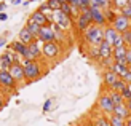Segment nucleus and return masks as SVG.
<instances>
[{"label": "nucleus", "instance_id": "72a5a7b5", "mask_svg": "<svg viewBox=\"0 0 131 126\" xmlns=\"http://www.w3.org/2000/svg\"><path fill=\"white\" fill-rule=\"evenodd\" d=\"M123 40H125V45L129 48V43H131V29L129 30H126V32H123Z\"/></svg>", "mask_w": 131, "mask_h": 126}, {"label": "nucleus", "instance_id": "412c9836", "mask_svg": "<svg viewBox=\"0 0 131 126\" xmlns=\"http://www.w3.org/2000/svg\"><path fill=\"white\" fill-rule=\"evenodd\" d=\"M114 115L123 118V120L129 118V117H131V112H129V109H128L126 102H125V104H120V105H115V109H114Z\"/></svg>", "mask_w": 131, "mask_h": 126}, {"label": "nucleus", "instance_id": "2f4dec72", "mask_svg": "<svg viewBox=\"0 0 131 126\" xmlns=\"http://www.w3.org/2000/svg\"><path fill=\"white\" fill-rule=\"evenodd\" d=\"M128 3H129V0H112V6H114V8H117V10L123 8V6L128 5Z\"/></svg>", "mask_w": 131, "mask_h": 126}, {"label": "nucleus", "instance_id": "423d86ee", "mask_svg": "<svg viewBox=\"0 0 131 126\" xmlns=\"http://www.w3.org/2000/svg\"><path fill=\"white\" fill-rule=\"evenodd\" d=\"M62 53V46L61 43L58 42H48V43H43V48H42V54L45 59H48V61H54L61 56Z\"/></svg>", "mask_w": 131, "mask_h": 126}, {"label": "nucleus", "instance_id": "49530a36", "mask_svg": "<svg viewBox=\"0 0 131 126\" xmlns=\"http://www.w3.org/2000/svg\"><path fill=\"white\" fill-rule=\"evenodd\" d=\"M85 126H94V124H93V121H88V123H85Z\"/></svg>", "mask_w": 131, "mask_h": 126}, {"label": "nucleus", "instance_id": "864d4df0", "mask_svg": "<svg viewBox=\"0 0 131 126\" xmlns=\"http://www.w3.org/2000/svg\"><path fill=\"white\" fill-rule=\"evenodd\" d=\"M110 2H112V0H110Z\"/></svg>", "mask_w": 131, "mask_h": 126}, {"label": "nucleus", "instance_id": "20e7f679", "mask_svg": "<svg viewBox=\"0 0 131 126\" xmlns=\"http://www.w3.org/2000/svg\"><path fill=\"white\" fill-rule=\"evenodd\" d=\"M53 22L58 26L59 29H62L64 32H69L74 27V21L69 15H66L62 10H54L53 11Z\"/></svg>", "mask_w": 131, "mask_h": 126}, {"label": "nucleus", "instance_id": "b1692460", "mask_svg": "<svg viewBox=\"0 0 131 126\" xmlns=\"http://www.w3.org/2000/svg\"><path fill=\"white\" fill-rule=\"evenodd\" d=\"M104 11H106V21H107V26H110V24L115 21V18L118 16V13H117L118 10L114 8V6H109V8L104 10Z\"/></svg>", "mask_w": 131, "mask_h": 126}, {"label": "nucleus", "instance_id": "0eeeda50", "mask_svg": "<svg viewBox=\"0 0 131 126\" xmlns=\"http://www.w3.org/2000/svg\"><path fill=\"white\" fill-rule=\"evenodd\" d=\"M104 40L109 42L114 48H115V46H123V45H125L123 35L118 34L112 26H106V29H104Z\"/></svg>", "mask_w": 131, "mask_h": 126}, {"label": "nucleus", "instance_id": "c85d7f7f", "mask_svg": "<svg viewBox=\"0 0 131 126\" xmlns=\"http://www.w3.org/2000/svg\"><path fill=\"white\" fill-rule=\"evenodd\" d=\"M126 85H128V83H126L125 80H123V78H120V80L117 82V83H115V85H114V86H112L110 89H114V91H118V93H122L123 89L126 88Z\"/></svg>", "mask_w": 131, "mask_h": 126}, {"label": "nucleus", "instance_id": "de8ad7c7", "mask_svg": "<svg viewBox=\"0 0 131 126\" xmlns=\"http://www.w3.org/2000/svg\"><path fill=\"white\" fill-rule=\"evenodd\" d=\"M62 2H64V3H70V2H72V0H62Z\"/></svg>", "mask_w": 131, "mask_h": 126}, {"label": "nucleus", "instance_id": "473e14b6", "mask_svg": "<svg viewBox=\"0 0 131 126\" xmlns=\"http://www.w3.org/2000/svg\"><path fill=\"white\" fill-rule=\"evenodd\" d=\"M61 10L66 13V15H69V16L72 18V13H74V5H70V3H62Z\"/></svg>", "mask_w": 131, "mask_h": 126}, {"label": "nucleus", "instance_id": "c9c22d12", "mask_svg": "<svg viewBox=\"0 0 131 126\" xmlns=\"http://www.w3.org/2000/svg\"><path fill=\"white\" fill-rule=\"evenodd\" d=\"M122 96L125 97V101H128V99H131V91L128 89V85H126V88L122 91Z\"/></svg>", "mask_w": 131, "mask_h": 126}, {"label": "nucleus", "instance_id": "79ce46f5", "mask_svg": "<svg viewBox=\"0 0 131 126\" xmlns=\"http://www.w3.org/2000/svg\"><path fill=\"white\" fill-rule=\"evenodd\" d=\"M5 8H6V3H3V2H2V3H0V13H2Z\"/></svg>", "mask_w": 131, "mask_h": 126}, {"label": "nucleus", "instance_id": "f03ea898", "mask_svg": "<svg viewBox=\"0 0 131 126\" xmlns=\"http://www.w3.org/2000/svg\"><path fill=\"white\" fill-rule=\"evenodd\" d=\"M104 29L106 26H96V24H91L90 27L83 32V38L88 45H94V46H99L104 42Z\"/></svg>", "mask_w": 131, "mask_h": 126}, {"label": "nucleus", "instance_id": "9d476101", "mask_svg": "<svg viewBox=\"0 0 131 126\" xmlns=\"http://www.w3.org/2000/svg\"><path fill=\"white\" fill-rule=\"evenodd\" d=\"M10 74H11V77L16 80L18 85H27V83H26L24 67H23V64H21V62H15V64H11V67H10Z\"/></svg>", "mask_w": 131, "mask_h": 126}, {"label": "nucleus", "instance_id": "a878e982", "mask_svg": "<svg viewBox=\"0 0 131 126\" xmlns=\"http://www.w3.org/2000/svg\"><path fill=\"white\" fill-rule=\"evenodd\" d=\"M88 54L91 59H94V61H99L101 56H99V46H94V45H90L88 46Z\"/></svg>", "mask_w": 131, "mask_h": 126}, {"label": "nucleus", "instance_id": "4468645a", "mask_svg": "<svg viewBox=\"0 0 131 126\" xmlns=\"http://www.w3.org/2000/svg\"><path fill=\"white\" fill-rule=\"evenodd\" d=\"M120 78H122V77H118L115 72H112L110 69H106V70H104V74H102V82H104V86H106L107 89L112 88V86L118 82Z\"/></svg>", "mask_w": 131, "mask_h": 126}, {"label": "nucleus", "instance_id": "bb28decb", "mask_svg": "<svg viewBox=\"0 0 131 126\" xmlns=\"http://www.w3.org/2000/svg\"><path fill=\"white\" fill-rule=\"evenodd\" d=\"M11 61L8 58H6L5 54H2L0 56V70H10V67H11Z\"/></svg>", "mask_w": 131, "mask_h": 126}, {"label": "nucleus", "instance_id": "6ab92c4d", "mask_svg": "<svg viewBox=\"0 0 131 126\" xmlns=\"http://www.w3.org/2000/svg\"><path fill=\"white\" fill-rule=\"evenodd\" d=\"M10 48L15 51V53H18V54L21 56L23 59H24V56H26V53H27V45H24L21 40H13V42L10 43Z\"/></svg>", "mask_w": 131, "mask_h": 126}, {"label": "nucleus", "instance_id": "5fc2aeb1", "mask_svg": "<svg viewBox=\"0 0 131 126\" xmlns=\"http://www.w3.org/2000/svg\"><path fill=\"white\" fill-rule=\"evenodd\" d=\"M0 22H2V21H0Z\"/></svg>", "mask_w": 131, "mask_h": 126}, {"label": "nucleus", "instance_id": "cd10ccee", "mask_svg": "<svg viewBox=\"0 0 131 126\" xmlns=\"http://www.w3.org/2000/svg\"><path fill=\"white\" fill-rule=\"evenodd\" d=\"M109 120H110V126H125V120L117 115H109Z\"/></svg>", "mask_w": 131, "mask_h": 126}, {"label": "nucleus", "instance_id": "58836bf2", "mask_svg": "<svg viewBox=\"0 0 131 126\" xmlns=\"http://www.w3.org/2000/svg\"><path fill=\"white\" fill-rule=\"evenodd\" d=\"M6 19H8V15H6L5 11H2L0 13V21H6Z\"/></svg>", "mask_w": 131, "mask_h": 126}, {"label": "nucleus", "instance_id": "c03bdc74", "mask_svg": "<svg viewBox=\"0 0 131 126\" xmlns=\"http://www.w3.org/2000/svg\"><path fill=\"white\" fill-rule=\"evenodd\" d=\"M126 105H128V109H129V112H131V99H128V101H126Z\"/></svg>", "mask_w": 131, "mask_h": 126}, {"label": "nucleus", "instance_id": "393cba45", "mask_svg": "<svg viewBox=\"0 0 131 126\" xmlns=\"http://www.w3.org/2000/svg\"><path fill=\"white\" fill-rule=\"evenodd\" d=\"M26 27L29 29V32L32 35H34L35 38L38 37V34H40V29H42V26H38V24H35V22H30V21H27V24H26Z\"/></svg>", "mask_w": 131, "mask_h": 126}, {"label": "nucleus", "instance_id": "2eb2a0df", "mask_svg": "<svg viewBox=\"0 0 131 126\" xmlns=\"http://www.w3.org/2000/svg\"><path fill=\"white\" fill-rule=\"evenodd\" d=\"M27 21H30V22H35V24H38V26H48L50 24V21H48V18H47V15L45 13H42L40 10H37V11H34L32 15L29 16V19Z\"/></svg>", "mask_w": 131, "mask_h": 126}, {"label": "nucleus", "instance_id": "37998d69", "mask_svg": "<svg viewBox=\"0 0 131 126\" xmlns=\"http://www.w3.org/2000/svg\"><path fill=\"white\" fill-rule=\"evenodd\" d=\"M125 126H131V117L125 120Z\"/></svg>", "mask_w": 131, "mask_h": 126}, {"label": "nucleus", "instance_id": "a19ab883", "mask_svg": "<svg viewBox=\"0 0 131 126\" xmlns=\"http://www.w3.org/2000/svg\"><path fill=\"white\" fill-rule=\"evenodd\" d=\"M3 107H5V99H3V96H0V110Z\"/></svg>", "mask_w": 131, "mask_h": 126}, {"label": "nucleus", "instance_id": "a211bd4d", "mask_svg": "<svg viewBox=\"0 0 131 126\" xmlns=\"http://www.w3.org/2000/svg\"><path fill=\"white\" fill-rule=\"evenodd\" d=\"M110 70L112 72H115L118 77H123L126 74V72L129 70V65H128V62H118V61H114L112 62V65H110Z\"/></svg>", "mask_w": 131, "mask_h": 126}, {"label": "nucleus", "instance_id": "f257e3e1", "mask_svg": "<svg viewBox=\"0 0 131 126\" xmlns=\"http://www.w3.org/2000/svg\"><path fill=\"white\" fill-rule=\"evenodd\" d=\"M23 67H24V74H26V83H32L37 82L38 78L43 75L42 65L38 61H29V59H23L21 61Z\"/></svg>", "mask_w": 131, "mask_h": 126}, {"label": "nucleus", "instance_id": "5701e85b", "mask_svg": "<svg viewBox=\"0 0 131 126\" xmlns=\"http://www.w3.org/2000/svg\"><path fill=\"white\" fill-rule=\"evenodd\" d=\"M107 91H109V96H110V99H112L114 105H120V104H125V102H126L125 97L122 96V93L114 91V89H107Z\"/></svg>", "mask_w": 131, "mask_h": 126}, {"label": "nucleus", "instance_id": "aec40b11", "mask_svg": "<svg viewBox=\"0 0 131 126\" xmlns=\"http://www.w3.org/2000/svg\"><path fill=\"white\" fill-rule=\"evenodd\" d=\"M18 40H21L24 45H30V43H34V42H35V37L29 32V29H27V27H23L21 30H19Z\"/></svg>", "mask_w": 131, "mask_h": 126}, {"label": "nucleus", "instance_id": "ea45409f", "mask_svg": "<svg viewBox=\"0 0 131 126\" xmlns=\"http://www.w3.org/2000/svg\"><path fill=\"white\" fill-rule=\"evenodd\" d=\"M5 45H6V38L5 37H0V48H3Z\"/></svg>", "mask_w": 131, "mask_h": 126}, {"label": "nucleus", "instance_id": "9b49d317", "mask_svg": "<svg viewBox=\"0 0 131 126\" xmlns=\"http://www.w3.org/2000/svg\"><path fill=\"white\" fill-rule=\"evenodd\" d=\"M110 26H112V27L118 32V34H123V32H126V30L131 29V19L125 18L123 15H120V13H118V16L115 18V21L110 24Z\"/></svg>", "mask_w": 131, "mask_h": 126}, {"label": "nucleus", "instance_id": "603ef678", "mask_svg": "<svg viewBox=\"0 0 131 126\" xmlns=\"http://www.w3.org/2000/svg\"><path fill=\"white\" fill-rule=\"evenodd\" d=\"M129 48H131V43H129Z\"/></svg>", "mask_w": 131, "mask_h": 126}, {"label": "nucleus", "instance_id": "39448f33", "mask_svg": "<svg viewBox=\"0 0 131 126\" xmlns=\"http://www.w3.org/2000/svg\"><path fill=\"white\" fill-rule=\"evenodd\" d=\"M93 24V18H91V10L90 8H85L80 11V15H78L75 18V21H74V27H77L78 32H83L86 30L90 26Z\"/></svg>", "mask_w": 131, "mask_h": 126}, {"label": "nucleus", "instance_id": "c756f323", "mask_svg": "<svg viewBox=\"0 0 131 126\" xmlns=\"http://www.w3.org/2000/svg\"><path fill=\"white\" fill-rule=\"evenodd\" d=\"M47 3H48L50 8L54 11V10H61V6H62V3H64V2H62V0H48Z\"/></svg>", "mask_w": 131, "mask_h": 126}, {"label": "nucleus", "instance_id": "f704fd0d", "mask_svg": "<svg viewBox=\"0 0 131 126\" xmlns=\"http://www.w3.org/2000/svg\"><path fill=\"white\" fill-rule=\"evenodd\" d=\"M51 105H53V99H47L43 104V112H50L51 110Z\"/></svg>", "mask_w": 131, "mask_h": 126}, {"label": "nucleus", "instance_id": "3c124183", "mask_svg": "<svg viewBox=\"0 0 131 126\" xmlns=\"http://www.w3.org/2000/svg\"><path fill=\"white\" fill-rule=\"evenodd\" d=\"M129 5H131V0H129Z\"/></svg>", "mask_w": 131, "mask_h": 126}, {"label": "nucleus", "instance_id": "7c9ffc66", "mask_svg": "<svg viewBox=\"0 0 131 126\" xmlns=\"http://www.w3.org/2000/svg\"><path fill=\"white\" fill-rule=\"evenodd\" d=\"M118 13H120V15H123L125 18L131 19V5H129V3H128V5H125L123 8H120V10H118Z\"/></svg>", "mask_w": 131, "mask_h": 126}, {"label": "nucleus", "instance_id": "f8f14e48", "mask_svg": "<svg viewBox=\"0 0 131 126\" xmlns=\"http://www.w3.org/2000/svg\"><path fill=\"white\" fill-rule=\"evenodd\" d=\"M91 10V18H93V24L96 26H107L106 21V11L101 6H90Z\"/></svg>", "mask_w": 131, "mask_h": 126}, {"label": "nucleus", "instance_id": "a18cd8bd", "mask_svg": "<svg viewBox=\"0 0 131 126\" xmlns=\"http://www.w3.org/2000/svg\"><path fill=\"white\" fill-rule=\"evenodd\" d=\"M21 3V0H13V5H19Z\"/></svg>", "mask_w": 131, "mask_h": 126}, {"label": "nucleus", "instance_id": "4be33fe9", "mask_svg": "<svg viewBox=\"0 0 131 126\" xmlns=\"http://www.w3.org/2000/svg\"><path fill=\"white\" fill-rule=\"evenodd\" d=\"M91 121H93L94 126H110L109 115H104V113H101V112H97V113L91 118Z\"/></svg>", "mask_w": 131, "mask_h": 126}, {"label": "nucleus", "instance_id": "7ed1b4c3", "mask_svg": "<svg viewBox=\"0 0 131 126\" xmlns=\"http://www.w3.org/2000/svg\"><path fill=\"white\" fill-rule=\"evenodd\" d=\"M96 109H97V112H101L104 115H112L114 113L115 105H114L112 99L109 96V91H104L99 94V97H97V101H96Z\"/></svg>", "mask_w": 131, "mask_h": 126}, {"label": "nucleus", "instance_id": "e433bc0d", "mask_svg": "<svg viewBox=\"0 0 131 126\" xmlns=\"http://www.w3.org/2000/svg\"><path fill=\"white\" fill-rule=\"evenodd\" d=\"M122 78H123V80H125L126 83H131V70H128V72H126V74L123 75Z\"/></svg>", "mask_w": 131, "mask_h": 126}, {"label": "nucleus", "instance_id": "dca6fc26", "mask_svg": "<svg viewBox=\"0 0 131 126\" xmlns=\"http://www.w3.org/2000/svg\"><path fill=\"white\" fill-rule=\"evenodd\" d=\"M112 54H114V46L110 45L109 42L104 40V42L99 45V56H101L99 62L102 61V59H109V58H112Z\"/></svg>", "mask_w": 131, "mask_h": 126}, {"label": "nucleus", "instance_id": "8fccbe9b", "mask_svg": "<svg viewBox=\"0 0 131 126\" xmlns=\"http://www.w3.org/2000/svg\"><path fill=\"white\" fill-rule=\"evenodd\" d=\"M129 70H131V64H129Z\"/></svg>", "mask_w": 131, "mask_h": 126}, {"label": "nucleus", "instance_id": "f3484780", "mask_svg": "<svg viewBox=\"0 0 131 126\" xmlns=\"http://www.w3.org/2000/svg\"><path fill=\"white\" fill-rule=\"evenodd\" d=\"M126 53H128V46L123 45V46H115L114 48V61H118V62H126Z\"/></svg>", "mask_w": 131, "mask_h": 126}, {"label": "nucleus", "instance_id": "1a4fd4ad", "mask_svg": "<svg viewBox=\"0 0 131 126\" xmlns=\"http://www.w3.org/2000/svg\"><path fill=\"white\" fill-rule=\"evenodd\" d=\"M16 80L11 77L10 70H0V88L2 89H6V91H13L16 89Z\"/></svg>", "mask_w": 131, "mask_h": 126}, {"label": "nucleus", "instance_id": "6e6552de", "mask_svg": "<svg viewBox=\"0 0 131 126\" xmlns=\"http://www.w3.org/2000/svg\"><path fill=\"white\" fill-rule=\"evenodd\" d=\"M42 48H43V42L38 40V38H35L34 43L27 45V53H26L24 59H29V61H40V59L43 58Z\"/></svg>", "mask_w": 131, "mask_h": 126}, {"label": "nucleus", "instance_id": "09e8293b", "mask_svg": "<svg viewBox=\"0 0 131 126\" xmlns=\"http://www.w3.org/2000/svg\"><path fill=\"white\" fill-rule=\"evenodd\" d=\"M32 2H38V0H32Z\"/></svg>", "mask_w": 131, "mask_h": 126}, {"label": "nucleus", "instance_id": "4c0bfd02", "mask_svg": "<svg viewBox=\"0 0 131 126\" xmlns=\"http://www.w3.org/2000/svg\"><path fill=\"white\" fill-rule=\"evenodd\" d=\"M126 62H128V65L131 64V48H128V53H126Z\"/></svg>", "mask_w": 131, "mask_h": 126}, {"label": "nucleus", "instance_id": "ddd939ff", "mask_svg": "<svg viewBox=\"0 0 131 126\" xmlns=\"http://www.w3.org/2000/svg\"><path fill=\"white\" fill-rule=\"evenodd\" d=\"M38 40H42L43 43H48V42H56V35H54V29L51 27V22L48 26H43L40 29V34H38Z\"/></svg>", "mask_w": 131, "mask_h": 126}]
</instances>
